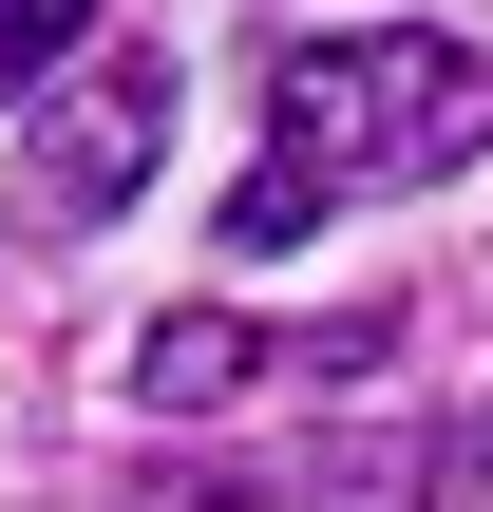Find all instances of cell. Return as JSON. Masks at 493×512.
Listing matches in <instances>:
<instances>
[{"instance_id": "obj_1", "label": "cell", "mask_w": 493, "mask_h": 512, "mask_svg": "<svg viewBox=\"0 0 493 512\" xmlns=\"http://www.w3.org/2000/svg\"><path fill=\"white\" fill-rule=\"evenodd\" d=\"M493 152V57L475 38H418V19H323L266 57V171L228 190V266H285L304 228L342 209H399L437 171Z\"/></svg>"}, {"instance_id": "obj_2", "label": "cell", "mask_w": 493, "mask_h": 512, "mask_svg": "<svg viewBox=\"0 0 493 512\" xmlns=\"http://www.w3.org/2000/svg\"><path fill=\"white\" fill-rule=\"evenodd\" d=\"M152 152H171V57H95L19 152V228H114L152 190Z\"/></svg>"}, {"instance_id": "obj_3", "label": "cell", "mask_w": 493, "mask_h": 512, "mask_svg": "<svg viewBox=\"0 0 493 512\" xmlns=\"http://www.w3.org/2000/svg\"><path fill=\"white\" fill-rule=\"evenodd\" d=\"M380 361V304L361 323H304V342H266V323H228V304H171L152 342H133V399L152 418H209V399H266V380H361Z\"/></svg>"}, {"instance_id": "obj_4", "label": "cell", "mask_w": 493, "mask_h": 512, "mask_svg": "<svg viewBox=\"0 0 493 512\" xmlns=\"http://www.w3.org/2000/svg\"><path fill=\"white\" fill-rule=\"evenodd\" d=\"M361 512H493V456H475V437H418V456H380Z\"/></svg>"}, {"instance_id": "obj_5", "label": "cell", "mask_w": 493, "mask_h": 512, "mask_svg": "<svg viewBox=\"0 0 493 512\" xmlns=\"http://www.w3.org/2000/svg\"><path fill=\"white\" fill-rule=\"evenodd\" d=\"M114 0H0V95H57V57L95 38Z\"/></svg>"}]
</instances>
